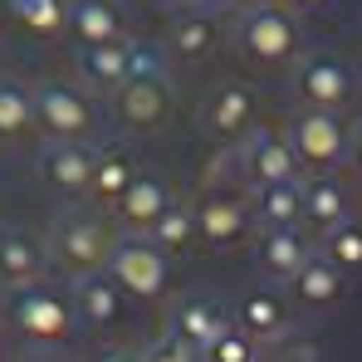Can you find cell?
Returning <instances> with one entry per match:
<instances>
[{
  "instance_id": "obj_5",
  "label": "cell",
  "mask_w": 362,
  "mask_h": 362,
  "mask_svg": "<svg viewBox=\"0 0 362 362\" xmlns=\"http://www.w3.org/2000/svg\"><path fill=\"white\" fill-rule=\"evenodd\" d=\"M30 93H35V127L45 137H88L93 108H88V98L74 83L49 78V83H35Z\"/></svg>"
},
{
  "instance_id": "obj_20",
  "label": "cell",
  "mask_w": 362,
  "mask_h": 362,
  "mask_svg": "<svg viewBox=\"0 0 362 362\" xmlns=\"http://www.w3.org/2000/svg\"><path fill=\"white\" fill-rule=\"evenodd\" d=\"M78 69L93 88L113 93L122 78H127V40H108V45H78Z\"/></svg>"
},
{
  "instance_id": "obj_1",
  "label": "cell",
  "mask_w": 362,
  "mask_h": 362,
  "mask_svg": "<svg viewBox=\"0 0 362 362\" xmlns=\"http://www.w3.org/2000/svg\"><path fill=\"white\" fill-rule=\"evenodd\" d=\"M103 269L118 279L122 294H137V299H157L167 289V274H172L167 250L152 235H137V230L132 235H113V250H108Z\"/></svg>"
},
{
  "instance_id": "obj_2",
  "label": "cell",
  "mask_w": 362,
  "mask_h": 362,
  "mask_svg": "<svg viewBox=\"0 0 362 362\" xmlns=\"http://www.w3.org/2000/svg\"><path fill=\"white\" fill-rule=\"evenodd\" d=\"M240 45L250 59L259 64H284L299 54V20L269 0L259 5H245L240 10Z\"/></svg>"
},
{
  "instance_id": "obj_14",
  "label": "cell",
  "mask_w": 362,
  "mask_h": 362,
  "mask_svg": "<svg viewBox=\"0 0 362 362\" xmlns=\"http://www.w3.org/2000/svg\"><path fill=\"white\" fill-rule=\"evenodd\" d=\"M226 328H230V323H226V313H221L216 299H186V303H177V313H172V333H177L186 348H196V353H206Z\"/></svg>"
},
{
  "instance_id": "obj_29",
  "label": "cell",
  "mask_w": 362,
  "mask_h": 362,
  "mask_svg": "<svg viewBox=\"0 0 362 362\" xmlns=\"http://www.w3.org/2000/svg\"><path fill=\"white\" fill-rule=\"evenodd\" d=\"M328 240H323V255L338 264V269H358L362 264V226L353 221H338L333 230H323Z\"/></svg>"
},
{
  "instance_id": "obj_21",
  "label": "cell",
  "mask_w": 362,
  "mask_h": 362,
  "mask_svg": "<svg viewBox=\"0 0 362 362\" xmlns=\"http://www.w3.org/2000/svg\"><path fill=\"white\" fill-rule=\"evenodd\" d=\"M303 221L318 226V230H333L338 221H348V191L333 177L303 181Z\"/></svg>"
},
{
  "instance_id": "obj_3",
  "label": "cell",
  "mask_w": 362,
  "mask_h": 362,
  "mask_svg": "<svg viewBox=\"0 0 362 362\" xmlns=\"http://www.w3.org/2000/svg\"><path fill=\"white\" fill-rule=\"evenodd\" d=\"M284 137H289L294 157L303 167H313V172H328V167H338L348 157V122L333 108H303L299 118L289 122Z\"/></svg>"
},
{
  "instance_id": "obj_7",
  "label": "cell",
  "mask_w": 362,
  "mask_h": 362,
  "mask_svg": "<svg viewBox=\"0 0 362 362\" xmlns=\"http://www.w3.org/2000/svg\"><path fill=\"white\" fill-rule=\"evenodd\" d=\"M93 162H98V147H88L83 137H49L40 147V177L49 181L54 191H64V196L88 191Z\"/></svg>"
},
{
  "instance_id": "obj_26",
  "label": "cell",
  "mask_w": 362,
  "mask_h": 362,
  "mask_svg": "<svg viewBox=\"0 0 362 362\" xmlns=\"http://www.w3.org/2000/svg\"><path fill=\"white\" fill-rule=\"evenodd\" d=\"M132 177H137V162H132V157H122V152H98L93 177H88V196H98L103 206H113Z\"/></svg>"
},
{
  "instance_id": "obj_31",
  "label": "cell",
  "mask_w": 362,
  "mask_h": 362,
  "mask_svg": "<svg viewBox=\"0 0 362 362\" xmlns=\"http://www.w3.org/2000/svg\"><path fill=\"white\" fill-rule=\"evenodd\" d=\"M196 358H201V353H196V348H186L177 333H172V338H162V343L152 348V358H147V362H196Z\"/></svg>"
},
{
  "instance_id": "obj_10",
  "label": "cell",
  "mask_w": 362,
  "mask_h": 362,
  "mask_svg": "<svg viewBox=\"0 0 362 362\" xmlns=\"http://www.w3.org/2000/svg\"><path fill=\"white\" fill-rule=\"evenodd\" d=\"M167 206H172V186H167L162 177H152V172H137V177L122 186V196L113 201V216H118L127 230L147 235L152 221H157Z\"/></svg>"
},
{
  "instance_id": "obj_28",
  "label": "cell",
  "mask_w": 362,
  "mask_h": 362,
  "mask_svg": "<svg viewBox=\"0 0 362 362\" xmlns=\"http://www.w3.org/2000/svg\"><path fill=\"white\" fill-rule=\"evenodd\" d=\"M240 323L245 333H255V338H269V333H279V323H284V308H279V299L274 294H250V299L240 303Z\"/></svg>"
},
{
  "instance_id": "obj_30",
  "label": "cell",
  "mask_w": 362,
  "mask_h": 362,
  "mask_svg": "<svg viewBox=\"0 0 362 362\" xmlns=\"http://www.w3.org/2000/svg\"><path fill=\"white\" fill-rule=\"evenodd\" d=\"M206 358H211V362H250V338L235 333V328H226V333L206 348Z\"/></svg>"
},
{
  "instance_id": "obj_23",
  "label": "cell",
  "mask_w": 362,
  "mask_h": 362,
  "mask_svg": "<svg viewBox=\"0 0 362 362\" xmlns=\"http://www.w3.org/2000/svg\"><path fill=\"white\" fill-rule=\"evenodd\" d=\"M289 284H294V294H299L303 303H333L338 289H343V269H338L328 255H308Z\"/></svg>"
},
{
  "instance_id": "obj_16",
  "label": "cell",
  "mask_w": 362,
  "mask_h": 362,
  "mask_svg": "<svg viewBox=\"0 0 362 362\" xmlns=\"http://www.w3.org/2000/svg\"><path fill=\"white\" fill-rule=\"evenodd\" d=\"M245 226H250V211L230 196H211L206 206H196V235L206 245H235Z\"/></svg>"
},
{
  "instance_id": "obj_18",
  "label": "cell",
  "mask_w": 362,
  "mask_h": 362,
  "mask_svg": "<svg viewBox=\"0 0 362 362\" xmlns=\"http://www.w3.org/2000/svg\"><path fill=\"white\" fill-rule=\"evenodd\" d=\"M45 269V250L25 230H0V284H35Z\"/></svg>"
},
{
  "instance_id": "obj_22",
  "label": "cell",
  "mask_w": 362,
  "mask_h": 362,
  "mask_svg": "<svg viewBox=\"0 0 362 362\" xmlns=\"http://www.w3.org/2000/svg\"><path fill=\"white\" fill-rule=\"evenodd\" d=\"M216 45V25H211V10H201V5H186L177 20H172V30H167V49L181 54V59H196V54H206Z\"/></svg>"
},
{
  "instance_id": "obj_4",
  "label": "cell",
  "mask_w": 362,
  "mask_h": 362,
  "mask_svg": "<svg viewBox=\"0 0 362 362\" xmlns=\"http://www.w3.org/2000/svg\"><path fill=\"white\" fill-rule=\"evenodd\" d=\"M49 250L74 274H88V269H103V259L113 250V230L93 211H69V216H59V226L49 235Z\"/></svg>"
},
{
  "instance_id": "obj_32",
  "label": "cell",
  "mask_w": 362,
  "mask_h": 362,
  "mask_svg": "<svg viewBox=\"0 0 362 362\" xmlns=\"http://www.w3.org/2000/svg\"><path fill=\"white\" fill-rule=\"evenodd\" d=\"M348 152H353V162H358V167H362V122H358V132L348 137Z\"/></svg>"
},
{
  "instance_id": "obj_6",
  "label": "cell",
  "mask_w": 362,
  "mask_h": 362,
  "mask_svg": "<svg viewBox=\"0 0 362 362\" xmlns=\"http://www.w3.org/2000/svg\"><path fill=\"white\" fill-rule=\"evenodd\" d=\"M10 313L20 323V333L40 338V343H54L74 328V313L59 294H49L45 284H15V299H10Z\"/></svg>"
},
{
  "instance_id": "obj_24",
  "label": "cell",
  "mask_w": 362,
  "mask_h": 362,
  "mask_svg": "<svg viewBox=\"0 0 362 362\" xmlns=\"http://www.w3.org/2000/svg\"><path fill=\"white\" fill-rule=\"evenodd\" d=\"M10 5V15L30 30V35H45V40H54L69 30V0H5Z\"/></svg>"
},
{
  "instance_id": "obj_13",
  "label": "cell",
  "mask_w": 362,
  "mask_h": 362,
  "mask_svg": "<svg viewBox=\"0 0 362 362\" xmlns=\"http://www.w3.org/2000/svg\"><path fill=\"white\" fill-rule=\"evenodd\" d=\"M250 191H255L250 216H255L264 230L299 226L303 221V181H269V186H250Z\"/></svg>"
},
{
  "instance_id": "obj_12",
  "label": "cell",
  "mask_w": 362,
  "mask_h": 362,
  "mask_svg": "<svg viewBox=\"0 0 362 362\" xmlns=\"http://www.w3.org/2000/svg\"><path fill=\"white\" fill-rule=\"evenodd\" d=\"M74 303H78V318L93 323V328H108L122 313V289L108 269H88L74 279Z\"/></svg>"
},
{
  "instance_id": "obj_17",
  "label": "cell",
  "mask_w": 362,
  "mask_h": 362,
  "mask_svg": "<svg viewBox=\"0 0 362 362\" xmlns=\"http://www.w3.org/2000/svg\"><path fill=\"white\" fill-rule=\"evenodd\" d=\"M250 118H255V93H250V83H221V88L211 93V103H206V127L221 132V137L245 132Z\"/></svg>"
},
{
  "instance_id": "obj_19",
  "label": "cell",
  "mask_w": 362,
  "mask_h": 362,
  "mask_svg": "<svg viewBox=\"0 0 362 362\" xmlns=\"http://www.w3.org/2000/svg\"><path fill=\"white\" fill-rule=\"evenodd\" d=\"M69 30L78 45H108L122 40V20L108 0H69Z\"/></svg>"
},
{
  "instance_id": "obj_25",
  "label": "cell",
  "mask_w": 362,
  "mask_h": 362,
  "mask_svg": "<svg viewBox=\"0 0 362 362\" xmlns=\"http://www.w3.org/2000/svg\"><path fill=\"white\" fill-rule=\"evenodd\" d=\"M35 127V93L20 78H0V137H20Z\"/></svg>"
},
{
  "instance_id": "obj_35",
  "label": "cell",
  "mask_w": 362,
  "mask_h": 362,
  "mask_svg": "<svg viewBox=\"0 0 362 362\" xmlns=\"http://www.w3.org/2000/svg\"><path fill=\"white\" fill-rule=\"evenodd\" d=\"M103 362H142V358H132V353H113V358H103Z\"/></svg>"
},
{
  "instance_id": "obj_11",
  "label": "cell",
  "mask_w": 362,
  "mask_h": 362,
  "mask_svg": "<svg viewBox=\"0 0 362 362\" xmlns=\"http://www.w3.org/2000/svg\"><path fill=\"white\" fill-rule=\"evenodd\" d=\"M299 172H303V162L294 157L289 137H279V132H255V137L245 142V177H250V186L299 181Z\"/></svg>"
},
{
  "instance_id": "obj_9",
  "label": "cell",
  "mask_w": 362,
  "mask_h": 362,
  "mask_svg": "<svg viewBox=\"0 0 362 362\" xmlns=\"http://www.w3.org/2000/svg\"><path fill=\"white\" fill-rule=\"evenodd\" d=\"M299 98L308 108H343L348 98H353V74H348V64L333 59V54H308L299 64Z\"/></svg>"
},
{
  "instance_id": "obj_33",
  "label": "cell",
  "mask_w": 362,
  "mask_h": 362,
  "mask_svg": "<svg viewBox=\"0 0 362 362\" xmlns=\"http://www.w3.org/2000/svg\"><path fill=\"white\" fill-rule=\"evenodd\" d=\"M191 5H201V10H211V15H216V10H230L235 0H191Z\"/></svg>"
},
{
  "instance_id": "obj_27",
  "label": "cell",
  "mask_w": 362,
  "mask_h": 362,
  "mask_svg": "<svg viewBox=\"0 0 362 362\" xmlns=\"http://www.w3.org/2000/svg\"><path fill=\"white\" fill-rule=\"evenodd\" d=\"M152 240L162 245L167 255L172 250H181V245H191L196 240V206H181V201H172L157 221H152V230H147Z\"/></svg>"
},
{
  "instance_id": "obj_15",
  "label": "cell",
  "mask_w": 362,
  "mask_h": 362,
  "mask_svg": "<svg viewBox=\"0 0 362 362\" xmlns=\"http://www.w3.org/2000/svg\"><path fill=\"white\" fill-rule=\"evenodd\" d=\"M308 255L313 250L299 235V226H279V230H264V240H259V269L274 279H294Z\"/></svg>"
},
{
  "instance_id": "obj_34",
  "label": "cell",
  "mask_w": 362,
  "mask_h": 362,
  "mask_svg": "<svg viewBox=\"0 0 362 362\" xmlns=\"http://www.w3.org/2000/svg\"><path fill=\"white\" fill-rule=\"evenodd\" d=\"M294 5H299V10H323L328 0H294Z\"/></svg>"
},
{
  "instance_id": "obj_8",
  "label": "cell",
  "mask_w": 362,
  "mask_h": 362,
  "mask_svg": "<svg viewBox=\"0 0 362 362\" xmlns=\"http://www.w3.org/2000/svg\"><path fill=\"white\" fill-rule=\"evenodd\" d=\"M113 98H118V118L127 127H157L172 113V83H167V74H127L113 88Z\"/></svg>"
}]
</instances>
